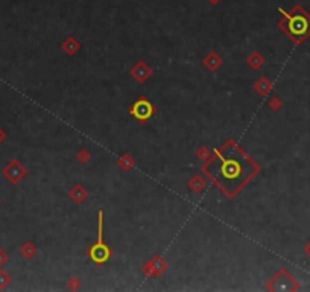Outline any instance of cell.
<instances>
[{
    "label": "cell",
    "instance_id": "cell-15",
    "mask_svg": "<svg viewBox=\"0 0 310 292\" xmlns=\"http://www.w3.org/2000/svg\"><path fill=\"white\" fill-rule=\"evenodd\" d=\"M20 254H21L26 260L34 259L35 254H37V247H35L32 242H24V244L20 247Z\"/></svg>",
    "mask_w": 310,
    "mask_h": 292
},
{
    "label": "cell",
    "instance_id": "cell-25",
    "mask_svg": "<svg viewBox=\"0 0 310 292\" xmlns=\"http://www.w3.org/2000/svg\"><path fill=\"white\" fill-rule=\"evenodd\" d=\"M207 2H208L210 5H213V6H216V5H218V3L221 2V0H207Z\"/></svg>",
    "mask_w": 310,
    "mask_h": 292
},
{
    "label": "cell",
    "instance_id": "cell-4",
    "mask_svg": "<svg viewBox=\"0 0 310 292\" xmlns=\"http://www.w3.org/2000/svg\"><path fill=\"white\" fill-rule=\"evenodd\" d=\"M268 291H283V292H291V291H298L300 283L292 277V274L288 270H280L268 283H266Z\"/></svg>",
    "mask_w": 310,
    "mask_h": 292
},
{
    "label": "cell",
    "instance_id": "cell-2",
    "mask_svg": "<svg viewBox=\"0 0 310 292\" xmlns=\"http://www.w3.org/2000/svg\"><path fill=\"white\" fill-rule=\"evenodd\" d=\"M278 12L283 15V20L278 23V27L292 40V43H304L310 35V14L300 5L294 6L289 12L283 8H278Z\"/></svg>",
    "mask_w": 310,
    "mask_h": 292
},
{
    "label": "cell",
    "instance_id": "cell-20",
    "mask_svg": "<svg viewBox=\"0 0 310 292\" xmlns=\"http://www.w3.org/2000/svg\"><path fill=\"white\" fill-rule=\"evenodd\" d=\"M67 288H69L70 291H78V289L81 288V280H79V279H76V277L69 279V282H67Z\"/></svg>",
    "mask_w": 310,
    "mask_h": 292
},
{
    "label": "cell",
    "instance_id": "cell-12",
    "mask_svg": "<svg viewBox=\"0 0 310 292\" xmlns=\"http://www.w3.org/2000/svg\"><path fill=\"white\" fill-rule=\"evenodd\" d=\"M254 90L260 95V96H268L269 93H271V90H272V82L268 79V78H265V76H262L256 84H254Z\"/></svg>",
    "mask_w": 310,
    "mask_h": 292
},
{
    "label": "cell",
    "instance_id": "cell-21",
    "mask_svg": "<svg viewBox=\"0 0 310 292\" xmlns=\"http://www.w3.org/2000/svg\"><path fill=\"white\" fill-rule=\"evenodd\" d=\"M198 157H199V158H201L202 161H204V160L207 161V160L210 158V154H208V149L205 148V146H202V148H201V149L198 151Z\"/></svg>",
    "mask_w": 310,
    "mask_h": 292
},
{
    "label": "cell",
    "instance_id": "cell-8",
    "mask_svg": "<svg viewBox=\"0 0 310 292\" xmlns=\"http://www.w3.org/2000/svg\"><path fill=\"white\" fill-rule=\"evenodd\" d=\"M130 73H131V76H133L137 82L143 84V82H146V81L151 78L152 70H151V67H149L145 61H139V63L131 69Z\"/></svg>",
    "mask_w": 310,
    "mask_h": 292
},
{
    "label": "cell",
    "instance_id": "cell-18",
    "mask_svg": "<svg viewBox=\"0 0 310 292\" xmlns=\"http://www.w3.org/2000/svg\"><path fill=\"white\" fill-rule=\"evenodd\" d=\"M268 107H269L272 111H280V110L283 108V101H282L280 98H278V96H274V98L269 99Z\"/></svg>",
    "mask_w": 310,
    "mask_h": 292
},
{
    "label": "cell",
    "instance_id": "cell-10",
    "mask_svg": "<svg viewBox=\"0 0 310 292\" xmlns=\"http://www.w3.org/2000/svg\"><path fill=\"white\" fill-rule=\"evenodd\" d=\"M61 49L64 50V53H66V55L73 56V55H76V53L79 52V49H81V43H79L75 37H67V38L63 41V44H61Z\"/></svg>",
    "mask_w": 310,
    "mask_h": 292
},
{
    "label": "cell",
    "instance_id": "cell-24",
    "mask_svg": "<svg viewBox=\"0 0 310 292\" xmlns=\"http://www.w3.org/2000/svg\"><path fill=\"white\" fill-rule=\"evenodd\" d=\"M304 254L310 259V241L304 245Z\"/></svg>",
    "mask_w": 310,
    "mask_h": 292
},
{
    "label": "cell",
    "instance_id": "cell-14",
    "mask_svg": "<svg viewBox=\"0 0 310 292\" xmlns=\"http://www.w3.org/2000/svg\"><path fill=\"white\" fill-rule=\"evenodd\" d=\"M263 64H265V58L262 56L260 52H254L248 56V66H250L253 70H259Z\"/></svg>",
    "mask_w": 310,
    "mask_h": 292
},
{
    "label": "cell",
    "instance_id": "cell-13",
    "mask_svg": "<svg viewBox=\"0 0 310 292\" xmlns=\"http://www.w3.org/2000/svg\"><path fill=\"white\" fill-rule=\"evenodd\" d=\"M189 187H190L193 192L201 193V192L205 190L207 181H205V178L202 177V175H195V177H192V180L189 181Z\"/></svg>",
    "mask_w": 310,
    "mask_h": 292
},
{
    "label": "cell",
    "instance_id": "cell-3",
    "mask_svg": "<svg viewBox=\"0 0 310 292\" xmlns=\"http://www.w3.org/2000/svg\"><path fill=\"white\" fill-rule=\"evenodd\" d=\"M87 256L93 264H96V265H105L113 257L111 248L104 241V210L102 209L98 212V239L88 248Z\"/></svg>",
    "mask_w": 310,
    "mask_h": 292
},
{
    "label": "cell",
    "instance_id": "cell-9",
    "mask_svg": "<svg viewBox=\"0 0 310 292\" xmlns=\"http://www.w3.org/2000/svg\"><path fill=\"white\" fill-rule=\"evenodd\" d=\"M202 64L210 70V72H216L219 70L224 64V60L221 58L219 53H216L214 50H210L204 58H202Z\"/></svg>",
    "mask_w": 310,
    "mask_h": 292
},
{
    "label": "cell",
    "instance_id": "cell-17",
    "mask_svg": "<svg viewBox=\"0 0 310 292\" xmlns=\"http://www.w3.org/2000/svg\"><path fill=\"white\" fill-rule=\"evenodd\" d=\"M12 282V277L5 271V270H0V289H6Z\"/></svg>",
    "mask_w": 310,
    "mask_h": 292
},
{
    "label": "cell",
    "instance_id": "cell-5",
    "mask_svg": "<svg viewBox=\"0 0 310 292\" xmlns=\"http://www.w3.org/2000/svg\"><path fill=\"white\" fill-rule=\"evenodd\" d=\"M130 114L133 116V118H136L139 122H148L155 114V107L145 96H140L130 107Z\"/></svg>",
    "mask_w": 310,
    "mask_h": 292
},
{
    "label": "cell",
    "instance_id": "cell-1",
    "mask_svg": "<svg viewBox=\"0 0 310 292\" xmlns=\"http://www.w3.org/2000/svg\"><path fill=\"white\" fill-rule=\"evenodd\" d=\"M259 163L236 140H227L202 164V172L228 199L236 198L260 173Z\"/></svg>",
    "mask_w": 310,
    "mask_h": 292
},
{
    "label": "cell",
    "instance_id": "cell-16",
    "mask_svg": "<svg viewBox=\"0 0 310 292\" xmlns=\"http://www.w3.org/2000/svg\"><path fill=\"white\" fill-rule=\"evenodd\" d=\"M117 164L123 169V170H130L131 167H134V158L130 154H123L119 160Z\"/></svg>",
    "mask_w": 310,
    "mask_h": 292
},
{
    "label": "cell",
    "instance_id": "cell-26",
    "mask_svg": "<svg viewBox=\"0 0 310 292\" xmlns=\"http://www.w3.org/2000/svg\"><path fill=\"white\" fill-rule=\"evenodd\" d=\"M0 204H2V201H0Z\"/></svg>",
    "mask_w": 310,
    "mask_h": 292
},
{
    "label": "cell",
    "instance_id": "cell-6",
    "mask_svg": "<svg viewBox=\"0 0 310 292\" xmlns=\"http://www.w3.org/2000/svg\"><path fill=\"white\" fill-rule=\"evenodd\" d=\"M2 173L11 184H18L21 180H24V177L27 175V169L21 164L20 160L14 158L3 167Z\"/></svg>",
    "mask_w": 310,
    "mask_h": 292
},
{
    "label": "cell",
    "instance_id": "cell-23",
    "mask_svg": "<svg viewBox=\"0 0 310 292\" xmlns=\"http://www.w3.org/2000/svg\"><path fill=\"white\" fill-rule=\"evenodd\" d=\"M5 140H6V131L2 127H0V145H2Z\"/></svg>",
    "mask_w": 310,
    "mask_h": 292
},
{
    "label": "cell",
    "instance_id": "cell-19",
    "mask_svg": "<svg viewBox=\"0 0 310 292\" xmlns=\"http://www.w3.org/2000/svg\"><path fill=\"white\" fill-rule=\"evenodd\" d=\"M90 158H91V155H90V152H88L87 149H81V151L78 152V160H79V163L85 164V163L90 161Z\"/></svg>",
    "mask_w": 310,
    "mask_h": 292
},
{
    "label": "cell",
    "instance_id": "cell-22",
    "mask_svg": "<svg viewBox=\"0 0 310 292\" xmlns=\"http://www.w3.org/2000/svg\"><path fill=\"white\" fill-rule=\"evenodd\" d=\"M9 260V256H8V253H5L3 250H0V267H3L6 262Z\"/></svg>",
    "mask_w": 310,
    "mask_h": 292
},
{
    "label": "cell",
    "instance_id": "cell-7",
    "mask_svg": "<svg viewBox=\"0 0 310 292\" xmlns=\"http://www.w3.org/2000/svg\"><path fill=\"white\" fill-rule=\"evenodd\" d=\"M167 268H169L167 262L161 256H155L148 262V264H145L142 267V273L146 277H158L163 273H166Z\"/></svg>",
    "mask_w": 310,
    "mask_h": 292
},
{
    "label": "cell",
    "instance_id": "cell-11",
    "mask_svg": "<svg viewBox=\"0 0 310 292\" xmlns=\"http://www.w3.org/2000/svg\"><path fill=\"white\" fill-rule=\"evenodd\" d=\"M69 196L76 202V204H82L87 198H88V190L81 186V184H75L72 187V190L69 192Z\"/></svg>",
    "mask_w": 310,
    "mask_h": 292
}]
</instances>
